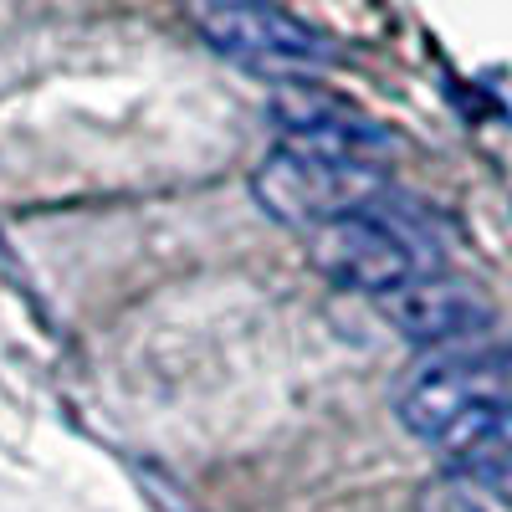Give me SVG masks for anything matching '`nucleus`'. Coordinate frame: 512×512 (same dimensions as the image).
I'll list each match as a JSON object with an SVG mask.
<instances>
[{"label":"nucleus","instance_id":"nucleus-1","mask_svg":"<svg viewBox=\"0 0 512 512\" xmlns=\"http://www.w3.org/2000/svg\"><path fill=\"white\" fill-rule=\"evenodd\" d=\"M308 256L313 267L354 292H395L425 272H441V241L431 236V226L415 221L410 210H390L384 200L349 210L338 221H323L308 231Z\"/></svg>","mask_w":512,"mask_h":512},{"label":"nucleus","instance_id":"nucleus-2","mask_svg":"<svg viewBox=\"0 0 512 512\" xmlns=\"http://www.w3.org/2000/svg\"><path fill=\"white\" fill-rule=\"evenodd\" d=\"M195 31L221 57L262 77H313L338 62V47L272 0H185Z\"/></svg>","mask_w":512,"mask_h":512},{"label":"nucleus","instance_id":"nucleus-3","mask_svg":"<svg viewBox=\"0 0 512 512\" xmlns=\"http://www.w3.org/2000/svg\"><path fill=\"white\" fill-rule=\"evenodd\" d=\"M251 185H256V200L297 231H313L323 221H338V216H349V210H364V205L390 195L384 164L313 154V149H297V144L272 149L256 164Z\"/></svg>","mask_w":512,"mask_h":512},{"label":"nucleus","instance_id":"nucleus-4","mask_svg":"<svg viewBox=\"0 0 512 512\" xmlns=\"http://www.w3.org/2000/svg\"><path fill=\"white\" fill-rule=\"evenodd\" d=\"M507 390H512V349L466 338V344L431 349L400 379L395 415L405 420L410 436L436 446L466 410H477V405H487Z\"/></svg>","mask_w":512,"mask_h":512},{"label":"nucleus","instance_id":"nucleus-5","mask_svg":"<svg viewBox=\"0 0 512 512\" xmlns=\"http://www.w3.org/2000/svg\"><path fill=\"white\" fill-rule=\"evenodd\" d=\"M272 123H277L282 144L313 149V154L384 164V154L395 149V134L384 123L359 113L349 98H338L328 88H308V82H287V88H277Z\"/></svg>","mask_w":512,"mask_h":512},{"label":"nucleus","instance_id":"nucleus-6","mask_svg":"<svg viewBox=\"0 0 512 512\" xmlns=\"http://www.w3.org/2000/svg\"><path fill=\"white\" fill-rule=\"evenodd\" d=\"M384 323H395L410 344L420 349H446V344H466L482 338L492 328V297L451 272H425L395 292L379 297Z\"/></svg>","mask_w":512,"mask_h":512},{"label":"nucleus","instance_id":"nucleus-7","mask_svg":"<svg viewBox=\"0 0 512 512\" xmlns=\"http://www.w3.org/2000/svg\"><path fill=\"white\" fill-rule=\"evenodd\" d=\"M446 466H487L512 472V395H497L477 410H466L451 431L436 441Z\"/></svg>","mask_w":512,"mask_h":512},{"label":"nucleus","instance_id":"nucleus-8","mask_svg":"<svg viewBox=\"0 0 512 512\" xmlns=\"http://www.w3.org/2000/svg\"><path fill=\"white\" fill-rule=\"evenodd\" d=\"M415 512H512V472L446 466L415 492Z\"/></svg>","mask_w":512,"mask_h":512}]
</instances>
